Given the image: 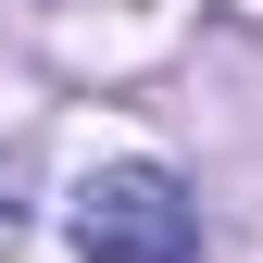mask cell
<instances>
[{
    "instance_id": "2",
    "label": "cell",
    "mask_w": 263,
    "mask_h": 263,
    "mask_svg": "<svg viewBox=\"0 0 263 263\" xmlns=\"http://www.w3.org/2000/svg\"><path fill=\"white\" fill-rule=\"evenodd\" d=\"M13 226H25V201H13V188H0V251H13Z\"/></svg>"
},
{
    "instance_id": "1",
    "label": "cell",
    "mask_w": 263,
    "mask_h": 263,
    "mask_svg": "<svg viewBox=\"0 0 263 263\" xmlns=\"http://www.w3.org/2000/svg\"><path fill=\"white\" fill-rule=\"evenodd\" d=\"M201 251V201L163 163H101L76 188V263H188Z\"/></svg>"
}]
</instances>
